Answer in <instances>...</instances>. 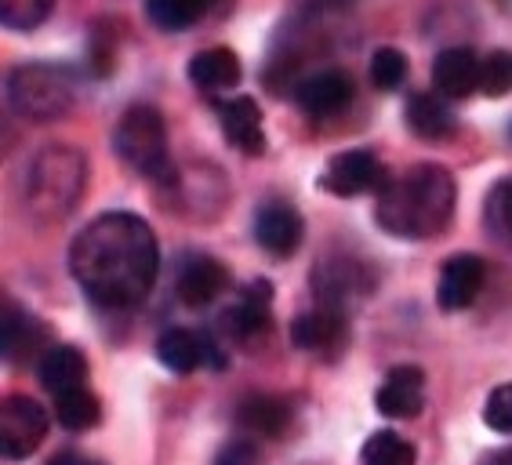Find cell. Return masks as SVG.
Listing matches in <instances>:
<instances>
[{
	"instance_id": "obj_1",
	"label": "cell",
	"mask_w": 512,
	"mask_h": 465,
	"mask_svg": "<svg viewBox=\"0 0 512 465\" xmlns=\"http://www.w3.org/2000/svg\"><path fill=\"white\" fill-rule=\"evenodd\" d=\"M157 269V233L131 211H106L69 244V273L102 309L138 306L157 284Z\"/></svg>"
},
{
	"instance_id": "obj_2",
	"label": "cell",
	"mask_w": 512,
	"mask_h": 465,
	"mask_svg": "<svg viewBox=\"0 0 512 465\" xmlns=\"http://www.w3.org/2000/svg\"><path fill=\"white\" fill-rule=\"evenodd\" d=\"M458 186L440 164H414L382 186L375 204V222L400 240H429L444 233L454 218Z\"/></svg>"
},
{
	"instance_id": "obj_3",
	"label": "cell",
	"mask_w": 512,
	"mask_h": 465,
	"mask_svg": "<svg viewBox=\"0 0 512 465\" xmlns=\"http://www.w3.org/2000/svg\"><path fill=\"white\" fill-rule=\"evenodd\" d=\"M88 186V160L77 146L51 142L30 160L22 179V204L37 222L55 226L73 215Z\"/></svg>"
},
{
	"instance_id": "obj_4",
	"label": "cell",
	"mask_w": 512,
	"mask_h": 465,
	"mask_svg": "<svg viewBox=\"0 0 512 465\" xmlns=\"http://www.w3.org/2000/svg\"><path fill=\"white\" fill-rule=\"evenodd\" d=\"M113 149L142 179L157 182V186L178 182V168L168 149V124H164V113L157 106L138 102V106L124 109V117L113 128Z\"/></svg>"
},
{
	"instance_id": "obj_5",
	"label": "cell",
	"mask_w": 512,
	"mask_h": 465,
	"mask_svg": "<svg viewBox=\"0 0 512 465\" xmlns=\"http://www.w3.org/2000/svg\"><path fill=\"white\" fill-rule=\"evenodd\" d=\"M77 102V77L59 62H22L8 73V106L26 124H51Z\"/></svg>"
},
{
	"instance_id": "obj_6",
	"label": "cell",
	"mask_w": 512,
	"mask_h": 465,
	"mask_svg": "<svg viewBox=\"0 0 512 465\" xmlns=\"http://www.w3.org/2000/svg\"><path fill=\"white\" fill-rule=\"evenodd\" d=\"M375 284H378L375 269L356 255H327V258H320L313 269L316 306L338 309V313H345L353 302L371 295Z\"/></svg>"
},
{
	"instance_id": "obj_7",
	"label": "cell",
	"mask_w": 512,
	"mask_h": 465,
	"mask_svg": "<svg viewBox=\"0 0 512 465\" xmlns=\"http://www.w3.org/2000/svg\"><path fill=\"white\" fill-rule=\"evenodd\" d=\"M48 436V411L33 396H8L0 404V447L8 458H30Z\"/></svg>"
},
{
	"instance_id": "obj_8",
	"label": "cell",
	"mask_w": 512,
	"mask_h": 465,
	"mask_svg": "<svg viewBox=\"0 0 512 465\" xmlns=\"http://www.w3.org/2000/svg\"><path fill=\"white\" fill-rule=\"evenodd\" d=\"M157 360L175 375H193V371H222L226 357L215 346V338L189 327H168L157 338Z\"/></svg>"
},
{
	"instance_id": "obj_9",
	"label": "cell",
	"mask_w": 512,
	"mask_h": 465,
	"mask_svg": "<svg viewBox=\"0 0 512 465\" xmlns=\"http://www.w3.org/2000/svg\"><path fill=\"white\" fill-rule=\"evenodd\" d=\"M382 182V164L371 149H345L327 160L324 175H320V189L335 193V197H360L367 189H375Z\"/></svg>"
},
{
	"instance_id": "obj_10",
	"label": "cell",
	"mask_w": 512,
	"mask_h": 465,
	"mask_svg": "<svg viewBox=\"0 0 512 465\" xmlns=\"http://www.w3.org/2000/svg\"><path fill=\"white\" fill-rule=\"evenodd\" d=\"M302 237H306V222L291 204L284 200H273V204H262L255 211V240L258 248L273 258H291L302 248Z\"/></svg>"
},
{
	"instance_id": "obj_11",
	"label": "cell",
	"mask_w": 512,
	"mask_h": 465,
	"mask_svg": "<svg viewBox=\"0 0 512 465\" xmlns=\"http://www.w3.org/2000/svg\"><path fill=\"white\" fill-rule=\"evenodd\" d=\"M483 280H487V266L480 255H451L436 280V302L447 313H462L480 298Z\"/></svg>"
},
{
	"instance_id": "obj_12",
	"label": "cell",
	"mask_w": 512,
	"mask_h": 465,
	"mask_svg": "<svg viewBox=\"0 0 512 465\" xmlns=\"http://www.w3.org/2000/svg\"><path fill=\"white\" fill-rule=\"evenodd\" d=\"M226 287H229V269L211 255H189L175 277L178 302L189 309L211 306Z\"/></svg>"
},
{
	"instance_id": "obj_13",
	"label": "cell",
	"mask_w": 512,
	"mask_h": 465,
	"mask_svg": "<svg viewBox=\"0 0 512 465\" xmlns=\"http://www.w3.org/2000/svg\"><path fill=\"white\" fill-rule=\"evenodd\" d=\"M349 338V327H345V313L327 306H316L309 313L291 324V342L306 353H316V357H335L338 349L345 346Z\"/></svg>"
},
{
	"instance_id": "obj_14",
	"label": "cell",
	"mask_w": 512,
	"mask_h": 465,
	"mask_svg": "<svg viewBox=\"0 0 512 465\" xmlns=\"http://www.w3.org/2000/svg\"><path fill=\"white\" fill-rule=\"evenodd\" d=\"M218 124H222V135L233 149L247 153V157H258L266 153V124H262V109L255 99L237 95L218 106Z\"/></svg>"
},
{
	"instance_id": "obj_15",
	"label": "cell",
	"mask_w": 512,
	"mask_h": 465,
	"mask_svg": "<svg viewBox=\"0 0 512 465\" xmlns=\"http://www.w3.org/2000/svg\"><path fill=\"white\" fill-rule=\"evenodd\" d=\"M425 404V371L414 364H400L385 375L382 389L375 393V407L385 418H414Z\"/></svg>"
},
{
	"instance_id": "obj_16",
	"label": "cell",
	"mask_w": 512,
	"mask_h": 465,
	"mask_svg": "<svg viewBox=\"0 0 512 465\" xmlns=\"http://www.w3.org/2000/svg\"><path fill=\"white\" fill-rule=\"evenodd\" d=\"M353 91L356 84L345 70H320L298 84L295 99L309 117H335L353 102Z\"/></svg>"
},
{
	"instance_id": "obj_17",
	"label": "cell",
	"mask_w": 512,
	"mask_h": 465,
	"mask_svg": "<svg viewBox=\"0 0 512 465\" xmlns=\"http://www.w3.org/2000/svg\"><path fill=\"white\" fill-rule=\"evenodd\" d=\"M269 309H273V284L269 280H255L240 291L237 306H229L222 313V327L237 342H251L262 331H269Z\"/></svg>"
},
{
	"instance_id": "obj_18",
	"label": "cell",
	"mask_w": 512,
	"mask_h": 465,
	"mask_svg": "<svg viewBox=\"0 0 512 465\" xmlns=\"http://www.w3.org/2000/svg\"><path fill=\"white\" fill-rule=\"evenodd\" d=\"M433 88L444 99H469L480 91V59L473 48H447L433 62Z\"/></svg>"
},
{
	"instance_id": "obj_19",
	"label": "cell",
	"mask_w": 512,
	"mask_h": 465,
	"mask_svg": "<svg viewBox=\"0 0 512 465\" xmlns=\"http://www.w3.org/2000/svg\"><path fill=\"white\" fill-rule=\"evenodd\" d=\"M48 342V327L40 324L37 317H30L22 306L8 302L4 306V327H0V346H4V357L22 364L40 353V346Z\"/></svg>"
},
{
	"instance_id": "obj_20",
	"label": "cell",
	"mask_w": 512,
	"mask_h": 465,
	"mask_svg": "<svg viewBox=\"0 0 512 465\" xmlns=\"http://www.w3.org/2000/svg\"><path fill=\"white\" fill-rule=\"evenodd\" d=\"M84 382H88V360L77 346H51L40 357V386L51 396L84 389Z\"/></svg>"
},
{
	"instance_id": "obj_21",
	"label": "cell",
	"mask_w": 512,
	"mask_h": 465,
	"mask_svg": "<svg viewBox=\"0 0 512 465\" xmlns=\"http://www.w3.org/2000/svg\"><path fill=\"white\" fill-rule=\"evenodd\" d=\"M240 77H244V70H240L237 51H229V48H204L189 59V80H193L200 91H211V95H215V91L237 88Z\"/></svg>"
},
{
	"instance_id": "obj_22",
	"label": "cell",
	"mask_w": 512,
	"mask_h": 465,
	"mask_svg": "<svg viewBox=\"0 0 512 465\" xmlns=\"http://www.w3.org/2000/svg\"><path fill=\"white\" fill-rule=\"evenodd\" d=\"M237 422L244 433L276 440V436H284L287 426H291V407H287V400H280V396L255 393L240 404Z\"/></svg>"
},
{
	"instance_id": "obj_23",
	"label": "cell",
	"mask_w": 512,
	"mask_h": 465,
	"mask_svg": "<svg viewBox=\"0 0 512 465\" xmlns=\"http://www.w3.org/2000/svg\"><path fill=\"white\" fill-rule=\"evenodd\" d=\"M407 128L418 135V139H447V135H454V113L451 106L444 102V95H429V91H418V95H411L407 99Z\"/></svg>"
},
{
	"instance_id": "obj_24",
	"label": "cell",
	"mask_w": 512,
	"mask_h": 465,
	"mask_svg": "<svg viewBox=\"0 0 512 465\" xmlns=\"http://www.w3.org/2000/svg\"><path fill=\"white\" fill-rule=\"evenodd\" d=\"M222 0H146V19L160 33H182L207 19Z\"/></svg>"
},
{
	"instance_id": "obj_25",
	"label": "cell",
	"mask_w": 512,
	"mask_h": 465,
	"mask_svg": "<svg viewBox=\"0 0 512 465\" xmlns=\"http://www.w3.org/2000/svg\"><path fill=\"white\" fill-rule=\"evenodd\" d=\"M55 418H59L62 429H73V433H84V429L99 426V418H102L99 396L91 393L88 386L55 396Z\"/></svg>"
},
{
	"instance_id": "obj_26",
	"label": "cell",
	"mask_w": 512,
	"mask_h": 465,
	"mask_svg": "<svg viewBox=\"0 0 512 465\" xmlns=\"http://www.w3.org/2000/svg\"><path fill=\"white\" fill-rule=\"evenodd\" d=\"M360 465H414V444L396 429H378L367 436Z\"/></svg>"
},
{
	"instance_id": "obj_27",
	"label": "cell",
	"mask_w": 512,
	"mask_h": 465,
	"mask_svg": "<svg viewBox=\"0 0 512 465\" xmlns=\"http://www.w3.org/2000/svg\"><path fill=\"white\" fill-rule=\"evenodd\" d=\"M55 11V0H0V22L15 33L37 30Z\"/></svg>"
},
{
	"instance_id": "obj_28",
	"label": "cell",
	"mask_w": 512,
	"mask_h": 465,
	"mask_svg": "<svg viewBox=\"0 0 512 465\" xmlns=\"http://www.w3.org/2000/svg\"><path fill=\"white\" fill-rule=\"evenodd\" d=\"M483 218H487V229L494 237L512 244V179H502L498 186H491L487 204H483Z\"/></svg>"
},
{
	"instance_id": "obj_29",
	"label": "cell",
	"mask_w": 512,
	"mask_h": 465,
	"mask_svg": "<svg viewBox=\"0 0 512 465\" xmlns=\"http://www.w3.org/2000/svg\"><path fill=\"white\" fill-rule=\"evenodd\" d=\"M480 91L487 99L512 95V51H491L480 59Z\"/></svg>"
},
{
	"instance_id": "obj_30",
	"label": "cell",
	"mask_w": 512,
	"mask_h": 465,
	"mask_svg": "<svg viewBox=\"0 0 512 465\" xmlns=\"http://www.w3.org/2000/svg\"><path fill=\"white\" fill-rule=\"evenodd\" d=\"M407 80V59L400 48H378L371 55V84L378 91H396L404 88Z\"/></svg>"
},
{
	"instance_id": "obj_31",
	"label": "cell",
	"mask_w": 512,
	"mask_h": 465,
	"mask_svg": "<svg viewBox=\"0 0 512 465\" xmlns=\"http://www.w3.org/2000/svg\"><path fill=\"white\" fill-rule=\"evenodd\" d=\"M483 422H487V429H494V433L512 436V382H505V386H498L487 396Z\"/></svg>"
},
{
	"instance_id": "obj_32",
	"label": "cell",
	"mask_w": 512,
	"mask_h": 465,
	"mask_svg": "<svg viewBox=\"0 0 512 465\" xmlns=\"http://www.w3.org/2000/svg\"><path fill=\"white\" fill-rule=\"evenodd\" d=\"M215 465H258V447L251 440H229L215 455Z\"/></svg>"
},
{
	"instance_id": "obj_33",
	"label": "cell",
	"mask_w": 512,
	"mask_h": 465,
	"mask_svg": "<svg viewBox=\"0 0 512 465\" xmlns=\"http://www.w3.org/2000/svg\"><path fill=\"white\" fill-rule=\"evenodd\" d=\"M48 465H102L99 458H88L80 455V451H59V455H51Z\"/></svg>"
},
{
	"instance_id": "obj_34",
	"label": "cell",
	"mask_w": 512,
	"mask_h": 465,
	"mask_svg": "<svg viewBox=\"0 0 512 465\" xmlns=\"http://www.w3.org/2000/svg\"><path fill=\"white\" fill-rule=\"evenodd\" d=\"M480 465H512V447H498L491 455H483Z\"/></svg>"
},
{
	"instance_id": "obj_35",
	"label": "cell",
	"mask_w": 512,
	"mask_h": 465,
	"mask_svg": "<svg viewBox=\"0 0 512 465\" xmlns=\"http://www.w3.org/2000/svg\"><path fill=\"white\" fill-rule=\"evenodd\" d=\"M316 4H320V8H349L353 0H316Z\"/></svg>"
},
{
	"instance_id": "obj_36",
	"label": "cell",
	"mask_w": 512,
	"mask_h": 465,
	"mask_svg": "<svg viewBox=\"0 0 512 465\" xmlns=\"http://www.w3.org/2000/svg\"><path fill=\"white\" fill-rule=\"evenodd\" d=\"M509 135H512V124H509Z\"/></svg>"
}]
</instances>
